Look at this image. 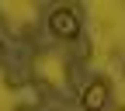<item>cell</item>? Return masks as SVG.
<instances>
[{"label":"cell","instance_id":"obj_1","mask_svg":"<svg viewBox=\"0 0 125 111\" xmlns=\"http://www.w3.org/2000/svg\"><path fill=\"white\" fill-rule=\"evenodd\" d=\"M49 28H52V35H56V38H76V35H80V18H76L73 10L59 7V10H52Z\"/></svg>","mask_w":125,"mask_h":111},{"label":"cell","instance_id":"obj_2","mask_svg":"<svg viewBox=\"0 0 125 111\" xmlns=\"http://www.w3.org/2000/svg\"><path fill=\"white\" fill-rule=\"evenodd\" d=\"M108 94H111V83H108V76H97V80H90V83H87V90H83V97H80L83 111H101V108L108 104Z\"/></svg>","mask_w":125,"mask_h":111}]
</instances>
